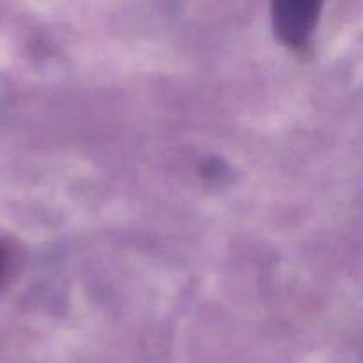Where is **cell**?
<instances>
[{
	"instance_id": "cell-2",
	"label": "cell",
	"mask_w": 363,
	"mask_h": 363,
	"mask_svg": "<svg viewBox=\"0 0 363 363\" xmlns=\"http://www.w3.org/2000/svg\"><path fill=\"white\" fill-rule=\"evenodd\" d=\"M7 268H9V257H7V252L0 247V286H2L4 280H6Z\"/></svg>"
},
{
	"instance_id": "cell-1",
	"label": "cell",
	"mask_w": 363,
	"mask_h": 363,
	"mask_svg": "<svg viewBox=\"0 0 363 363\" xmlns=\"http://www.w3.org/2000/svg\"><path fill=\"white\" fill-rule=\"evenodd\" d=\"M272 23L280 43L291 50H300L311 41L319 16L323 0H269Z\"/></svg>"
}]
</instances>
